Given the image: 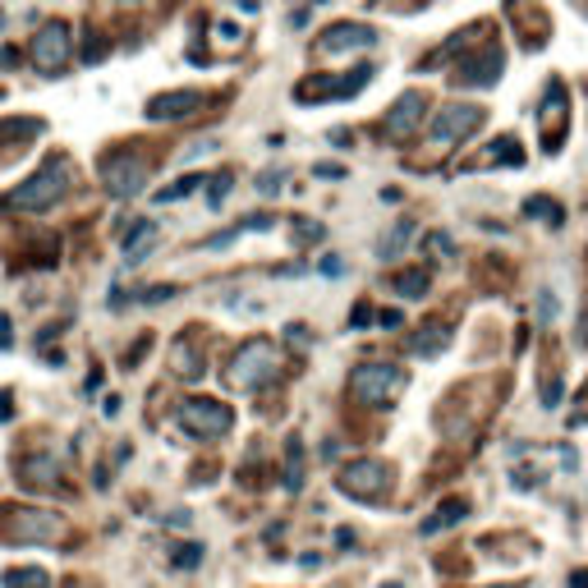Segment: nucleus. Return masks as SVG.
Here are the masks:
<instances>
[{
    "label": "nucleus",
    "instance_id": "nucleus-1",
    "mask_svg": "<svg viewBox=\"0 0 588 588\" xmlns=\"http://www.w3.org/2000/svg\"><path fill=\"white\" fill-rule=\"evenodd\" d=\"M276 373H280L276 349H271L267 340H244V345L235 349L230 368H226V382H230L235 391H258V387L276 382Z\"/></svg>",
    "mask_w": 588,
    "mask_h": 588
},
{
    "label": "nucleus",
    "instance_id": "nucleus-2",
    "mask_svg": "<svg viewBox=\"0 0 588 588\" xmlns=\"http://www.w3.org/2000/svg\"><path fill=\"white\" fill-rule=\"evenodd\" d=\"M349 391H354L363 405L391 409V405L400 400V391H405V368H396V363H363V368H354Z\"/></svg>",
    "mask_w": 588,
    "mask_h": 588
},
{
    "label": "nucleus",
    "instance_id": "nucleus-3",
    "mask_svg": "<svg viewBox=\"0 0 588 588\" xmlns=\"http://www.w3.org/2000/svg\"><path fill=\"white\" fill-rule=\"evenodd\" d=\"M336 487H340L345 496H354V501L382 505V501L391 496V465H382V460H354V465L340 469Z\"/></svg>",
    "mask_w": 588,
    "mask_h": 588
},
{
    "label": "nucleus",
    "instance_id": "nucleus-4",
    "mask_svg": "<svg viewBox=\"0 0 588 588\" xmlns=\"http://www.w3.org/2000/svg\"><path fill=\"white\" fill-rule=\"evenodd\" d=\"M64 184H69V162H46L28 184H19L10 193V207H19V211H46L64 193Z\"/></svg>",
    "mask_w": 588,
    "mask_h": 588
},
{
    "label": "nucleus",
    "instance_id": "nucleus-5",
    "mask_svg": "<svg viewBox=\"0 0 588 588\" xmlns=\"http://www.w3.org/2000/svg\"><path fill=\"white\" fill-rule=\"evenodd\" d=\"M230 423H235V414H230V405H220V400H184L180 405V427L202 436V441L226 436Z\"/></svg>",
    "mask_w": 588,
    "mask_h": 588
},
{
    "label": "nucleus",
    "instance_id": "nucleus-6",
    "mask_svg": "<svg viewBox=\"0 0 588 588\" xmlns=\"http://www.w3.org/2000/svg\"><path fill=\"white\" fill-rule=\"evenodd\" d=\"M147 175H152V166H147V157H138V152H111L102 162V184L115 198H133L147 184Z\"/></svg>",
    "mask_w": 588,
    "mask_h": 588
},
{
    "label": "nucleus",
    "instance_id": "nucleus-7",
    "mask_svg": "<svg viewBox=\"0 0 588 588\" xmlns=\"http://www.w3.org/2000/svg\"><path fill=\"white\" fill-rule=\"evenodd\" d=\"M478 124H483V111H478V106H441V111L432 115V142H441V147L465 142Z\"/></svg>",
    "mask_w": 588,
    "mask_h": 588
},
{
    "label": "nucleus",
    "instance_id": "nucleus-8",
    "mask_svg": "<svg viewBox=\"0 0 588 588\" xmlns=\"http://www.w3.org/2000/svg\"><path fill=\"white\" fill-rule=\"evenodd\" d=\"M69 51H74V42H69V28H64V24H46V28L33 37V64H37L42 74L64 69V64H69Z\"/></svg>",
    "mask_w": 588,
    "mask_h": 588
},
{
    "label": "nucleus",
    "instance_id": "nucleus-9",
    "mask_svg": "<svg viewBox=\"0 0 588 588\" xmlns=\"http://www.w3.org/2000/svg\"><path fill=\"white\" fill-rule=\"evenodd\" d=\"M373 42H377V33L368 28V24H354V19H345V24H331V28L322 33L318 51H322V55H349V51H368Z\"/></svg>",
    "mask_w": 588,
    "mask_h": 588
},
{
    "label": "nucleus",
    "instance_id": "nucleus-10",
    "mask_svg": "<svg viewBox=\"0 0 588 588\" xmlns=\"http://www.w3.org/2000/svg\"><path fill=\"white\" fill-rule=\"evenodd\" d=\"M501 64H505V55H501L496 46H487L483 55H474V60L456 74V83H460V88H492V83L501 79Z\"/></svg>",
    "mask_w": 588,
    "mask_h": 588
},
{
    "label": "nucleus",
    "instance_id": "nucleus-11",
    "mask_svg": "<svg viewBox=\"0 0 588 588\" xmlns=\"http://www.w3.org/2000/svg\"><path fill=\"white\" fill-rule=\"evenodd\" d=\"M423 106H427L423 93H405V97L391 106V115H387V133H391V138H409V133L418 129V120H423Z\"/></svg>",
    "mask_w": 588,
    "mask_h": 588
},
{
    "label": "nucleus",
    "instance_id": "nucleus-12",
    "mask_svg": "<svg viewBox=\"0 0 588 588\" xmlns=\"http://www.w3.org/2000/svg\"><path fill=\"white\" fill-rule=\"evenodd\" d=\"M202 106V93H162L147 102V120H184Z\"/></svg>",
    "mask_w": 588,
    "mask_h": 588
},
{
    "label": "nucleus",
    "instance_id": "nucleus-13",
    "mask_svg": "<svg viewBox=\"0 0 588 588\" xmlns=\"http://www.w3.org/2000/svg\"><path fill=\"white\" fill-rule=\"evenodd\" d=\"M60 534V520L55 514H42V510H19V520H15V538L19 543H46Z\"/></svg>",
    "mask_w": 588,
    "mask_h": 588
},
{
    "label": "nucleus",
    "instance_id": "nucleus-14",
    "mask_svg": "<svg viewBox=\"0 0 588 588\" xmlns=\"http://www.w3.org/2000/svg\"><path fill=\"white\" fill-rule=\"evenodd\" d=\"M465 514H469V501H465V496H451V501H441V505L432 510V520H423V534L432 538V534H441V529L460 524Z\"/></svg>",
    "mask_w": 588,
    "mask_h": 588
},
{
    "label": "nucleus",
    "instance_id": "nucleus-15",
    "mask_svg": "<svg viewBox=\"0 0 588 588\" xmlns=\"http://www.w3.org/2000/svg\"><path fill=\"white\" fill-rule=\"evenodd\" d=\"M157 244V220H138V226L124 235V262L133 267V262H142V253Z\"/></svg>",
    "mask_w": 588,
    "mask_h": 588
},
{
    "label": "nucleus",
    "instance_id": "nucleus-16",
    "mask_svg": "<svg viewBox=\"0 0 588 588\" xmlns=\"http://www.w3.org/2000/svg\"><path fill=\"white\" fill-rule=\"evenodd\" d=\"M414 240V220H396V226H391V235L377 244V258L382 262H396L400 253H405V244Z\"/></svg>",
    "mask_w": 588,
    "mask_h": 588
},
{
    "label": "nucleus",
    "instance_id": "nucleus-17",
    "mask_svg": "<svg viewBox=\"0 0 588 588\" xmlns=\"http://www.w3.org/2000/svg\"><path fill=\"white\" fill-rule=\"evenodd\" d=\"M427 285H432V280H427V271H400V276H396V289L405 294V299H423Z\"/></svg>",
    "mask_w": 588,
    "mask_h": 588
},
{
    "label": "nucleus",
    "instance_id": "nucleus-18",
    "mask_svg": "<svg viewBox=\"0 0 588 588\" xmlns=\"http://www.w3.org/2000/svg\"><path fill=\"white\" fill-rule=\"evenodd\" d=\"M427 336H414V354H436V349H446V327H423Z\"/></svg>",
    "mask_w": 588,
    "mask_h": 588
},
{
    "label": "nucleus",
    "instance_id": "nucleus-19",
    "mask_svg": "<svg viewBox=\"0 0 588 588\" xmlns=\"http://www.w3.org/2000/svg\"><path fill=\"white\" fill-rule=\"evenodd\" d=\"M524 211H529V216H543L547 226H561V216H565V211H561V202H552V198H529V202H524Z\"/></svg>",
    "mask_w": 588,
    "mask_h": 588
},
{
    "label": "nucleus",
    "instance_id": "nucleus-20",
    "mask_svg": "<svg viewBox=\"0 0 588 588\" xmlns=\"http://www.w3.org/2000/svg\"><path fill=\"white\" fill-rule=\"evenodd\" d=\"M5 583L10 588H46V570H10Z\"/></svg>",
    "mask_w": 588,
    "mask_h": 588
},
{
    "label": "nucleus",
    "instance_id": "nucleus-21",
    "mask_svg": "<svg viewBox=\"0 0 588 588\" xmlns=\"http://www.w3.org/2000/svg\"><path fill=\"white\" fill-rule=\"evenodd\" d=\"M198 184H202L198 175H184V180H175L171 189H162V193H157V202H175V198H189V193H193Z\"/></svg>",
    "mask_w": 588,
    "mask_h": 588
},
{
    "label": "nucleus",
    "instance_id": "nucleus-22",
    "mask_svg": "<svg viewBox=\"0 0 588 588\" xmlns=\"http://www.w3.org/2000/svg\"><path fill=\"white\" fill-rule=\"evenodd\" d=\"M175 373H180V377H198V373H202V368H198V354H193V349L175 345Z\"/></svg>",
    "mask_w": 588,
    "mask_h": 588
},
{
    "label": "nucleus",
    "instance_id": "nucleus-23",
    "mask_svg": "<svg viewBox=\"0 0 588 588\" xmlns=\"http://www.w3.org/2000/svg\"><path fill=\"white\" fill-rule=\"evenodd\" d=\"M327 230L318 226V220H309V216H299V220H294V240H299V244H318Z\"/></svg>",
    "mask_w": 588,
    "mask_h": 588
},
{
    "label": "nucleus",
    "instance_id": "nucleus-24",
    "mask_svg": "<svg viewBox=\"0 0 588 588\" xmlns=\"http://www.w3.org/2000/svg\"><path fill=\"white\" fill-rule=\"evenodd\" d=\"M198 561H202V547H198V543H184V547H175V565H180V570H193Z\"/></svg>",
    "mask_w": 588,
    "mask_h": 588
},
{
    "label": "nucleus",
    "instance_id": "nucleus-25",
    "mask_svg": "<svg viewBox=\"0 0 588 588\" xmlns=\"http://www.w3.org/2000/svg\"><path fill=\"white\" fill-rule=\"evenodd\" d=\"M211 189H207V202L211 207H220V202H226V193H230V175H216V180H207Z\"/></svg>",
    "mask_w": 588,
    "mask_h": 588
},
{
    "label": "nucleus",
    "instance_id": "nucleus-26",
    "mask_svg": "<svg viewBox=\"0 0 588 588\" xmlns=\"http://www.w3.org/2000/svg\"><path fill=\"white\" fill-rule=\"evenodd\" d=\"M175 294V285H152V289H142V304H166Z\"/></svg>",
    "mask_w": 588,
    "mask_h": 588
},
{
    "label": "nucleus",
    "instance_id": "nucleus-27",
    "mask_svg": "<svg viewBox=\"0 0 588 588\" xmlns=\"http://www.w3.org/2000/svg\"><path fill=\"white\" fill-rule=\"evenodd\" d=\"M313 175H318V180H345V166H331V162H318V166H313Z\"/></svg>",
    "mask_w": 588,
    "mask_h": 588
},
{
    "label": "nucleus",
    "instance_id": "nucleus-28",
    "mask_svg": "<svg viewBox=\"0 0 588 588\" xmlns=\"http://www.w3.org/2000/svg\"><path fill=\"white\" fill-rule=\"evenodd\" d=\"M276 189H280V171H267V175L258 180V193H262V198H271Z\"/></svg>",
    "mask_w": 588,
    "mask_h": 588
},
{
    "label": "nucleus",
    "instance_id": "nucleus-29",
    "mask_svg": "<svg viewBox=\"0 0 588 588\" xmlns=\"http://www.w3.org/2000/svg\"><path fill=\"white\" fill-rule=\"evenodd\" d=\"M556 309H561V304H556V294H552V289H543V322H552V318H556Z\"/></svg>",
    "mask_w": 588,
    "mask_h": 588
},
{
    "label": "nucleus",
    "instance_id": "nucleus-30",
    "mask_svg": "<svg viewBox=\"0 0 588 588\" xmlns=\"http://www.w3.org/2000/svg\"><path fill=\"white\" fill-rule=\"evenodd\" d=\"M427 249H432V253H451L456 244H451V235H432V240H427Z\"/></svg>",
    "mask_w": 588,
    "mask_h": 588
},
{
    "label": "nucleus",
    "instance_id": "nucleus-31",
    "mask_svg": "<svg viewBox=\"0 0 588 588\" xmlns=\"http://www.w3.org/2000/svg\"><path fill=\"white\" fill-rule=\"evenodd\" d=\"M216 37H226V42L235 46V42H240V28H235V24H220V28H216Z\"/></svg>",
    "mask_w": 588,
    "mask_h": 588
},
{
    "label": "nucleus",
    "instance_id": "nucleus-32",
    "mask_svg": "<svg viewBox=\"0 0 588 588\" xmlns=\"http://www.w3.org/2000/svg\"><path fill=\"white\" fill-rule=\"evenodd\" d=\"M363 322H373V313H368V304H358V309H354V327H363Z\"/></svg>",
    "mask_w": 588,
    "mask_h": 588
},
{
    "label": "nucleus",
    "instance_id": "nucleus-33",
    "mask_svg": "<svg viewBox=\"0 0 588 588\" xmlns=\"http://www.w3.org/2000/svg\"><path fill=\"white\" fill-rule=\"evenodd\" d=\"M322 271H327V276H340V271H345V262H336V258H327V262H322Z\"/></svg>",
    "mask_w": 588,
    "mask_h": 588
},
{
    "label": "nucleus",
    "instance_id": "nucleus-34",
    "mask_svg": "<svg viewBox=\"0 0 588 588\" xmlns=\"http://www.w3.org/2000/svg\"><path fill=\"white\" fill-rule=\"evenodd\" d=\"M570 588H588V570H574V574H570Z\"/></svg>",
    "mask_w": 588,
    "mask_h": 588
},
{
    "label": "nucleus",
    "instance_id": "nucleus-35",
    "mask_svg": "<svg viewBox=\"0 0 588 588\" xmlns=\"http://www.w3.org/2000/svg\"><path fill=\"white\" fill-rule=\"evenodd\" d=\"M5 418H10V396L0 391V423H5Z\"/></svg>",
    "mask_w": 588,
    "mask_h": 588
},
{
    "label": "nucleus",
    "instance_id": "nucleus-36",
    "mask_svg": "<svg viewBox=\"0 0 588 588\" xmlns=\"http://www.w3.org/2000/svg\"><path fill=\"white\" fill-rule=\"evenodd\" d=\"M382 588H400V583H382Z\"/></svg>",
    "mask_w": 588,
    "mask_h": 588
},
{
    "label": "nucleus",
    "instance_id": "nucleus-37",
    "mask_svg": "<svg viewBox=\"0 0 588 588\" xmlns=\"http://www.w3.org/2000/svg\"><path fill=\"white\" fill-rule=\"evenodd\" d=\"M492 588H510V583H492Z\"/></svg>",
    "mask_w": 588,
    "mask_h": 588
},
{
    "label": "nucleus",
    "instance_id": "nucleus-38",
    "mask_svg": "<svg viewBox=\"0 0 588 588\" xmlns=\"http://www.w3.org/2000/svg\"><path fill=\"white\" fill-rule=\"evenodd\" d=\"M583 10H588V0H583Z\"/></svg>",
    "mask_w": 588,
    "mask_h": 588
}]
</instances>
